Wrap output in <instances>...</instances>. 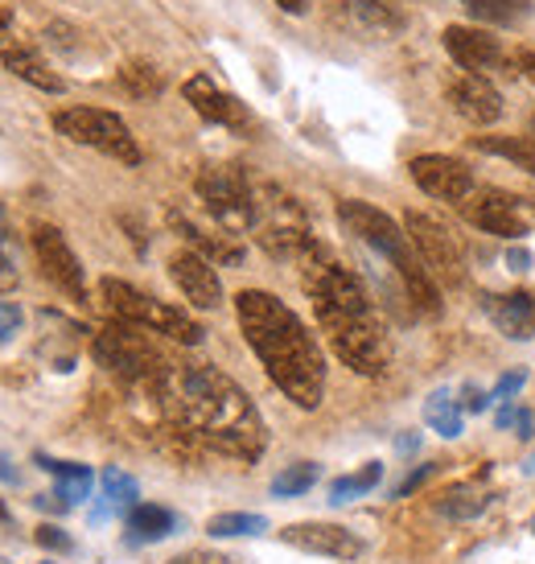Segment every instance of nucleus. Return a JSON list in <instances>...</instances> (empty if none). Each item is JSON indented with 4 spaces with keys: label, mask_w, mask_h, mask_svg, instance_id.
Returning <instances> with one entry per match:
<instances>
[{
    "label": "nucleus",
    "mask_w": 535,
    "mask_h": 564,
    "mask_svg": "<svg viewBox=\"0 0 535 564\" xmlns=\"http://www.w3.org/2000/svg\"><path fill=\"white\" fill-rule=\"evenodd\" d=\"M21 322H25L21 305L17 301H0V346L13 343L17 334H21Z\"/></svg>",
    "instance_id": "72a5a7b5"
},
{
    "label": "nucleus",
    "mask_w": 535,
    "mask_h": 564,
    "mask_svg": "<svg viewBox=\"0 0 535 564\" xmlns=\"http://www.w3.org/2000/svg\"><path fill=\"white\" fill-rule=\"evenodd\" d=\"M461 395H466V404H461L466 412H487V408L494 404V395L482 392V388H473V383H466V392Z\"/></svg>",
    "instance_id": "58836bf2"
},
{
    "label": "nucleus",
    "mask_w": 535,
    "mask_h": 564,
    "mask_svg": "<svg viewBox=\"0 0 535 564\" xmlns=\"http://www.w3.org/2000/svg\"><path fill=\"white\" fill-rule=\"evenodd\" d=\"M404 231H408L412 248H416V256L425 260V268L433 276H441L449 284H457L466 276V248H461V239L441 219H433L425 210H408Z\"/></svg>",
    "instance_id": "1a4fd4ad"
},
{
    "label": "nucleus",
    "mask_w": 535,
    "mask_h": 564,
    "mask_svg": "<svg viewBox=\"0 0 535 564\" xmlns=\"http://www.w3.org/2000/svg\"><path fill=\"white\" fill-rule=\"evenodd\" d=\"M165 223L174 227L177 236L186 239L189 251H198V256L210 260V264H239V260H243V248H239V243H231L227 236H210V231H203V227H198V223H189L182 210H170Z\"/></svg>",
    "instance_id": "412c9836"
},
{
    "label": "nucleus",
    "mask_w": 535,
    "mask_h": 564,
    "mask_svg": "<svg viewBox=\"0 0 535 564\" xmlns=\"http://www.w3.org/2000/svg\"><path fill=\"white\" fill-rule=\"evenodd\" d=\"M317 466L314 462H297V466H284L276 478H272V495L276 499H297V495H305V490H314L317 482Z\"/></svg>",
    "instance_id": "2f4dec72"
},
{
    "label": "nucleus",
    "mask_w": 535,
    "mask_h": 564,
    "mask_svg": "<svg viewBox=\"0 0 535 564\" xmlns=\"http://www.w3.org/2000/svg\"><path fill=\"white\" fill-rule=\"evenodd\" d=\"M395 449H400V454H412V449H421V437H416V433H404V437L395 441Z\"/></svg>",
    "instance_id": "c03bdc74"
},
{
    "label": "nucleus",
    "mask_w": 535,
    "mask_h": 564,
    "mask_svg": "<svg viewBox=\"0 0 535 564\" xmlns=\"http://www.w3.org/2000/svg\"><path fill=\"white\" fill-rule=\"evenodd\" d=\"M527 141H535V116L527 120Z\"/></svg>",
    "instance_id": "de8ad7c7"
},
{
    "label": "nucleus",
    "mask_w": 535,
    "mask_h": 564,
    "mask_svg": "<svg viewBox=\"0 0 535 564\" xmlns=\"http://www.w3.org/2000/svg\"><path fill=\"white\" fill-rule=\"evenodd\" d=\"M177 532V516L170 507H157V502H141L128 511V540L132 544H157L165 535Z\"/></svg>",
    "instance_id": "5701e85b"
},
{
    "label": "nucleus",
    "mask_w": 535,
    "mask_h": 564,
    "mask_svg": "<svg viewBox=\"0 0 535 564\" xmlns=\"http://www.w3.org/2000/svg\"><path fill=\"white\" fill-rule=\"evenodd\" d=\"M338 223H342L359 243H367L375 256H383V260L395 268L404 293H408V301L421 314H437V310H441V293H437V284H433V272H428L425 260L416 256L408 231H404L392 215H383L379 206L362 203V198H347V203H338Z\"/></svg>",
    "instance_id": "20e7f679"
},
{
    "label": "nucleus",
    "mask_w": 535,
    "mask_h": 564,
    "mask_svg": "<svg viewBox=\"0 0 535 564\" xmlns=\"http://www.w3.org/2000/svg\"><path fill=\"white\" fill-rule=\"evenodd\" d=\"M170 276H174L177 293L194 305V310H219L222 305V281L215 264L203 260L198 251H177L170 260Z\"/></svg>",
    "instance_id": "4468645a"
},
{
    "label": "nucleus",
    "mask_w": 535,
    "mask_h": 564,
    "mask_svg": "<svg viewBox=\"0 0 535 564\" xmlns=\"http://www.w3.org/2000/svg\"><path fill=\"white\" fill-rule=\"evenodd\" d=\"M281 540L301 552L330 556V561H354V556H362V540L354 532H347V528H338V523H288Z\"/></svg>",
    "instance_id": "2eb2a0df"
},
{
    "label": "nucleus",
    "mask_w": 535,
    "mask_h": 564,
    "mask_svg": "<svg viewBox=\"0 0 535 564\" xmlns=\"http://www.w3.org/2000/svg\"><path fill=\"white\" fill-rule=\"evenodd\" d=\"M0 63H4L9 75H17V79L37 87V91H50V95L66 91L63 75H54V70L46 66V58H42L33 46H25L21 37H13V33H0Z\"/></svg>",
    "instance_id": "6ab92c4d"
},
{
    "label": "nucleus",
    "mask_w": 535,
    "mask_h": 564,
    "mask_svg": "<svg viewBox=\"0 0 535 564\" xmlns=\"http://www.w3.org/2000/svg\"><path fill=\"white\" fill-rule=\"evenodd\" d=\"M523 379H527L523 371H506V376L494 383V392H490V395H494V400H511V395H520Z\"/></svg>",
    "instance_id": "e433bc0d"
},
{
    "label": "nucleus",
    "mask_w": 535,
    "mask_h": 564,
    "mask_svg": "<svg viewBox=\"0 0 535 564\" xmlns=\"http://www.w3.org/2000/svg\"><path fill=\"white\" fill-rule=\"evenodd\" d=\"M174 564H227L222 556H210V552H186V556H177Z\"/></svg>",
    "instance_id": "79ce46f5"
},
{
    "label": "nucleus",
    "mask_w": 535,
    "mask_h": 564,
    "mask_svg": "<svg viewBox=\"0 0 535 564\" xmlns=\"http://www.w3.org/2000/svg\"><path fill=\"white\" fill-rule=\"evenodd\" d=\"M0 478H4V482H17V478H21V474L13 470V462H9L4 454H0Z\"/></svg>",
    "instance_id": "49530a36"
},
{
    "label": "nucleus",
    "mask_w": 535,
    "mask_h": 564,
    "mask_svg": "<svg viewBox=\"0 0 535 564\" xmlns=\"http://www.w3.org/2000/svg\"><path fill=\"white\" fill-rule=\"evenodd\" d=\"M95 359L124 379H149L157 376V350L144 343V329L137 326H108L95 334Z\"/></svg>",
    "instance_id": "9d476101"
},
{
    "label": "nucleus",
    "mask_w": 535,
    "mask_h": 564,
    "mask_svg": "<svg viewBox=\"0 0 535 564\" xmlns=\"http://www.w3.org/2000/svg\"><path fill=\"white\" fill-rule=\"evenodd\" d=\"M461 4L478 25H494V30H511L532 13V0H461Z\"/></svg>",
    "instance_id": "b1692460"
},
{
    "label": "nucleus",
    "mask_w": 535,
    "mask_h": 564,
    "mask_svg": "<svg viewBox=\"0 0 535 564\" xmlns=\"http://www.w3.org/2000/svg\"><path fill=\"white\" fill-rule=\"evenodd\" d=\"M9 289H17V268L9 248H4V239H0V293H9Z\"/></svg>",
    "instance_id": "4c0bfd02"
},
{
    "label": "nucleus",
    "mask_w": 535,
    "mask_h": 564,
    "mask_svg": "<svg viewBox=\"0 0 535 564\" xmlns=\"http://www.w3.org/2000/svg\"><path fill=\"white\" fill-rule=\"evenodd\" d=\"M473 149H482L490 158L511 161V165H520L523 173L535 177V141H527V137H478Z\"/></svg>",
    "instance_id": "bb28decb"
},
{
    "label": "nucleus",
    "mask_w": 535,
    "mask_h": 564,
    "mask_svg": "<svg viewBox=\"0 0 535 564\" xmlns=\"http://www.w3.org/2000/svg\"><path fill=\"white\" fill-rule=\"evenodd\" d=\"M99 293H103L108 310L120 317L124 326H137V329H144V334H165V338L186 343V346L203 343V326H198L194 317L174 310V305H165V301L149 297L141 289H132V284L108 276V281L99 284Z\"/></svg>",
    "instance_id": "39448f33"
},
{
    "label": "nucleus",
    "mask_w": 535,
    "mask_h": 564,
    "mask_svg": "<svg viewBox=\"0 0 535 564\" xmlns=\"http://www.w3.org/2000/svg\"><path fill=\"white\" fill-rule=\"evenodd\" d=\"M527 474H535V454H532V457H527Z\"/></svg>",
    "instance_id": "8fccbe9b"
},
{
    "label": "nucleus",
    "mask_w": 535,
    "mask_h": 564,
    "mask_svg": "<svg viewBox=\"0 0 535 564\" xmlns=\"http://www.w3.org/2000/svg\"><path fill=\"white\" fill-rule=\"evenodd\" d=\"M161 392L174 416L198 441L239 462H255L264 454V421L248 392L219 367H170L161 371Z\"/></svg>",
    "instance_id": "f03ea898"
},
{
    "label": "nucleus",
    "mask_w": 535,
    "mask_h": 564,
    "mask_svg": "<svg viewBox=\"0 0 535 564\" xmlns=\"http://www.w3.org/2000/svg\"><path fill=\"white\" fill-rule=\"evenodd\" d=\"M379 482H383V462H367V466H359L354 474H342L338 482H330V502L342 507V502H350V499H362V495H371Z\"/></svg>",
    "instance_id": "c85d7f7f"
},
{
    "label": "nucleus",
    "mask_w": 535,
    "mask_h": 564,
    "mask_svg": "<svg viewBox=\"0 0 535 564\" xmlns=\"http://www.w3.org/2000/svg\"><path fill=\"white\" fill-rule=\"evenodd\" d=\"M0 564H9V561H4V556H0Z\"/></svg>",
    "instance_id": "3c124183"
},
{
    "label": "nucleus",
    "mask_w": 535,
    "mask_h": 564,
    "mask_svg": "<svg viewBox=\"0 0 535 564\" xmlns=\"http://www.w3.org/2000/svg\"><path fill=\"white\" fill-rule=\"evenodd\" d=\"M0 523H9V507L4 502H0Z\"/></svg>",
    "instance_id": "09e8293b"
},
{
    "label": "nucleus",
    "mask_w": 535,
    "mask_h": 564,
    "mask_svg": "<svg viewBox=\"0 0 535 564\" xmlns=\"http://www.w3.org/2000/svg\"><path fill=\"white\" fill-rule=\"evenodd\" d=\"M54 128L63 132L66 141L87 144L103 158L120 161V165H141V149H137V137L128 132V124L116 116V111L103 108H66L54 116Z\"/></svg>",
    "instance_id": "0eeeda50"
},
{
    "label": "nucleus",
    "mask_w": 535,
    "mask_h": 564,
    "mask_svg": "<svg viewBox=\"0 0 535 564\" xmlns=\"http://www.w3.org/2000/svg\"><path fill=\"white\" fill-rule=\"evenodd\" d=\"M33 251H37V264H42V272H46L50 281L63 289L66 297L83 301L87 297V281H83V264L79 256L70 251V243H66V236L58 231V227H50V223H33Z\"/></svg>",
    "instance_id": "ddd939ff"
},
{
    "label": "nucleus",
    "mask_w": 535,
    "mask_h": 564,
    "mask_svg": "<svg viewBox=\"0 0 535 564\" xmlns=\"http://www.w3.org/2000/svg\"><path fill=\"white\" fill-rule=\"evenodd\" d=\"M511 429H515V437H532V412H527V408H520V412H515V424H511Z\"/></svg>",
    "instance_id": "a19ab883"
},
{
    "label": "nucleus",
    "mask_w": 535,
    "mask_h": 564,
    "mask_svg": "<svg viewBox=\"0 0 535 564\" xmlns=\"http://www.w3.org/2000/svg\"><path fill=\"white\" fill-rule=\"evenodd\" d=\"M437 470H441L437 462H428V466H421V470H412L408 478H404V482L395 486V499H408V495H416V490H421V486H425Z\"/></svg>",
    "instance_id": "c9c22d12"
},
{
    "label": "nucleus",
    "mask_w": 535,
    "mask_h": 564,
    "mask_svg": "<svg viewBox=\"0 0 535 564\" xmlns=\"http://www.w3.org/2000/svg\"><path fill=\"white\" fill-rule=\"evenodd\" d=\"M182 95H186L189 108L198 111L203 120H210V124H222V128H248L252 124L248 108H243L231 91H222L210 75H189L186 87H182Z\"/></svg>",
    "instance_id": "dca6fc26"
},
{
    "label": "nucleus",
    "mask_w": 535,
    "mask_h": 564,
    "mask_svg": "<svg viewBox=\"0 0 535 564\" xmlns=\"http://www.w3.org/2000/svg\"><path fill=\"white\" fill-rule=\"evenodd\" d=\"M206 532L215 540H236V535H264L268 532V519L255 516V511H222L206 523Z\"/></svg>",
    "instance_id": "c756f323"
},
{
    "label": "nucleus",
    "mask_w": 535,
    "mask_h": 564,
    "mask_svg": "<svg viewBox=\"0 0 535 564\" xmlns=\"http://www.w3.org/2000/svg\"><path fill=\"white\" fill-rule=\"evenodd\" d=\"M506 268H511V272H527V268H532V256H527V248L506 251Z\"/></svg>",
    "instance_id": "ea45409f"
},
{
    "label": "nucleus",
    "mask_w": 535,
    "mask_h": 564,
    "mask_svg": "<svg viewBox=\"0 0 535 564\" xmlns=\"http://www.w3.org/2000/svg\"><path fill=\"white\" fill-rule=\"evenodd\" d=\"M425 424L437 433V437L445 441H454L461 437V429H466V408L457 404L449 392H437V395H428V404H425Z\"/></svg>",
    "instance_id": "393cba45"
},
{
    "label": "nucleus",
    "mask_w": 535,
    "mask_h": 564,
    "mask_svg": "<svg viewBox=\"0 0 535 564\" xmlns=\"http://www.w3.org/2000/svg\"><path fill=\"white\" fill-rule=\"evenodd\" d=\"M46 564H50V561H46Z\"/></svg>",
    "instance_id": "864d4df0"
},
{
    "label": "nucleus",
    "mask_w": 535,
    "mask_h": 564,
    "mask_svg": "<svg viewBox=\"0 0 535 564\" xmlns=\"http://www.w3.org/2000/svg\"><path fill=\"white\" fill-rule=\"evenodd\" d=\"M470 227L478 231H487V236H499V239H523L527 236V215H523L520 198H511L506 189H494V186H478L466 198V203L457 206Z\"/></svg>",
    "instance_id": "9b49d317"
},
{
    "label": "nucleus",
    "mask_w": 535,
    "mask_h": 564,
    "mask_svg": "<svg viewBox=\"0 0 535 564\" xmlns=\"http://www.w3.org/2000/svg\"><path fill=\"white\" fill-rule=\"evenodd\" d=\"M37 466L58 478V490H54V495H58L66 507L91 499V486H95L91 466H79V462H58V457H46V454H37Z\"/></svg>",
    "instance_id": "4be33fe9"
},
{
    "label": "nucleus",
    "mask_w": 535,
    "mask_h": 564,
    "mask_svg": "<svg viewBox=\"0 0 535 564\" xmlns=\"http://www.w3.org/2000/svg\"><path fill=\"white\" fill-rule=\"evenodd\" d=\"M520 75L535 87V50H523L520 54Z\"/></svg>",
    "instance_id": "37998d69"
},
{
    "label": "nucleus",
    "mask_w": 535,
    "mask_h": 564,
    "mask_svg": "<svg viewBox=\"0 0 535 564\" xmlns=\"http://www.w3.org/2000/svg\"><path fill=\"white\" fill-rule=\"evenodd\" d=\"M194 189L222 231H231V236L255 231V186L236 165H206L194 177Z\"/></svg>",
    "instance_id": "423d86ee"
},
{
    "label": "nucleus",
    "mask_w": 535,
    "mask_h": 564,
    "mask_svg": "<svg viewBox=\"0 0 535 564\" xmlns=\"http://www.w3.org/2000/svg\"><path fill=\"white\" fill-rule=\"evenodd\" d=\"M532 532H535V519H532Z\"/></svg>",
    "instance_id": "603ef678"
},
{
    "label": "nucleus",
    "mask_w": 535,
    "mask_h": 564,
    "mask_svg": "<svg viewBox=\"0 0 535 564\" xmlns=\"http://www.w3.org/2000/svg\"><path fill=\"white\" fill-rule=\"evenodd\" d=\"M297 264L301 289L314 301L317 326L330 338L334 355L359 376H383L387 371V338H383V326H379L359 276L317 239L301 251Z\"/></svg>",
    "instance_id": "f257e3e1"
},
{
    "label": "nucleus",
    "mask_w": 535,
    "mask_h": 564,
    "mask_svg": "<svg viewBox=\"0 0 535 564\" xmlns=\"http://www.w3.org/2000/svg\"><path fill=\"white\" fill-rule=\"evenodd\" d=\"M103 502H108L111 511H132V507H141V486L132 474H124L120 466H108L103 470Z\"/></svg>",
    "instance_id": "7c9ffc66"
},
{
    "label": "nucleus",
    "mask_w": 535,
    "mask_h": 564,
    "mask_svg": "<svg viewBox=\"0 0 535 564\" xmlns=\"http://www.w3.org/2000/svg\"><path fill=\"white\" fill-rule=\"evenodd\" d=\"M236 314L255 359L264 362L268 379L297 408L314 412L326 395V359L305 322L264 289H243L236 297Z\"/></svg>",
    "instance_id": "7ed1b4c3"
},
{
    "label": "nucleus",
    "mask_w": 535,
    "mask_h": 564,
    "mask_svg": "<svg viewBox=\"0 0 535 564\" xmlns=\"http://www.w3.org/2000/svg\"><path fill=\"white\" fill-rule=\"evenodd\" d=\"M449 104H454V111L461 120H470L478 128H490L503 120V95L494 91V83L487 75H466L461 70L449 83Z\"/></svg>",
    "instance_id": "f3484780"
},
{
    "label": "nucleus",
    "mask_w": 535,
    "mask_h": 564,
    "mask_svg": "<svg viewBox=\"0 0 535 564\" xmlns=\"http://www.w3.org/2000/svg\"><path fill=\"white\" fill-rule=\"evenodd\" d=\"M284 13H293V17H301L305 9H309V0H276Z\"/></svg>",
    "instance_id": "a18cd8bd"
},
{
    "label": "nucleus",
    "mask_w": 535,
    "mask_h": 564,
    "mask_svg": "<svg viewBox=\"0 0 535 564\" xmlns=\"http://www.w3.org/2000/svg\"><path fill=\"white\" fill-rule=\"evenodd\" d=\"M342 9H347L354 21H359L362 30L371 33H400L404 30V17L395 13L392 4H383V0H342Z\"/></svg>",
    "instance_id": "a878e982"
},
{
    "label": "nucleus",
    "mask_w": 535,
    "mask_h": 564,
    "mask_svg": "<svg viewBox=\"0 0 535 564\" xmlns=\"http://www.w3.org/2000/svg\"><path fill=\"white\" fill-rule=\"evenodd\" d=\"M482 310L490 314V322L503 329L506 338L515 343H532L535 338V293L515 289V293H487Z\"/></svg>",
    "instance_id": "aec40b11"
},
{
    "label": "nucleus",
    "mask_w": 535,
    "mask_h": 564,
    "mask_svg": "<svg viewBox=\"0 0 535 564\" xmlns=\"http://www.w3.org/2000/svg\"><path fill=\"white\" fill-rule=\"evenodd\" d=\"M487 507L490 499L482 495V490H473V486H449L441 499H437V516L445 519H478V516H487Z\"/></svg>",
    "instance_id": "cd10ccee"
},
{
    "label": "nucleus",
    "mask_w": 535,
    "mask_h": 564,
    "mask_svg": "<svg viewBox=\"0 0 535 564\" xmlns=\"http://www.w3.org/2000/svg\"><path fill=\"white\" fill-rule=\"evenodd\" d=\"M441 46L449 50V58H454L466 75H478V70H494V66L503 63V46H499V37H490L487 30H470V25H449L441 33Z\"/></svg>",
    "instance_id": "a211bd4d"
},
{
    "label": "nucleus",
    "mask_w": 535,
    "mask_h": 564,
    "mask_svg": "<svg viewBox=\"0 0 535 564\" xmlns=\"http://www.w3.org/2000/svg\"><path fill=\"white\" fill-rule=\"evenodd\" d=\"M255 231H260L264 251L284 256V260H297L301 251L314 243L305 210L276 186L255 189Z\"/></svg>",
    "instance_id": "6e6552de"
},
{
    "label": "nucleus",
    "mask_w": 535,
    "mask_h": 564,
    "mask_svg": "<svg viewBox=\"0 0 535 564\" xmlns=\"http://www.w3.org/2000/svg\"><path fill=\"white\" fill-rule=\"evenodd\" d=\"M120 83H124V91L137 95V99H153V95H161V87H165L161 70L149 63H128L124 70H120Z\"/></svg>",
    "instance_id": "473e14b6"
},
{
    "label": "nucleus",
    "mask_w": 535,
    "mask_h": 564,
    "mask_svg": "<svg viewBox=\"0 0 535 564\" xmlns=\"http://www.w3.org/2000/svg\"><path fill=\"white\" fill-rule=\"evenodd\" d=\"M37 544H42L46 552H70L75 549V540H70L63 528H54V523H42V528H37Z\"/></svg>",
    "instance_id": "f704fd0d"
},
{
    "label": "nucleus",
    "mask_w": 535,
    "mask_h": 564,
    "mask_svg": "<svg viewBox=\"0 0 535 564\" xmlns=\"http://www.w3.org/2000/svg\"><path fill=\"white\" fill-rule=\"evenodd\" d=\"M412 182L425 189L428 198H437V203H454L461 206L470 198L473 189V173L466 161L457 158H445V153H425V158H412L408 165Z\"/></svg>",
    "instance_id": "f8f14e48"
}]
</instances>
